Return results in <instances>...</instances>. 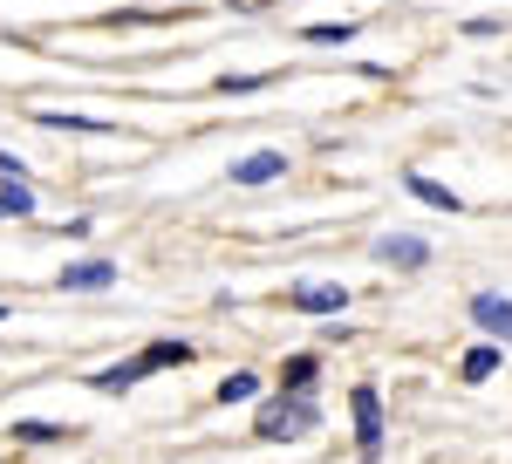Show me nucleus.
Wrapping results in <instances>:
<instances>
[{"mask_svg": "<svg viewBox=\"0 0 512 464\" xmlns=\"http://www.w3.org/2000/svg\"><path fill=\"white\" fill-rule=\"evenodd\" d=\"M321 410L315 403H267L260 410V437H301V430H315Z\"/></svg>", "mask_w": 512, "mask_h": 464, "instance_id": "1", "label": "nucleus"}, {"mask_svg": "<svg viewBox=\"0 0 512 464\" xmlns=\"http://www.w3.org/2000/svg\"><path fill=\"white\" fill-rule=\"evenodd\" d=\"M274 178H287V151H253L233 164V185H274Z\"/></svg>", "mask_w": 512, "mask_h": 464, "instance_id": "2", "label": "nucleus"}, {"mask_svg": "<svg viewBox=\"0 0 512 464\" xmlns=\"http://www.w3.org/2000/svg\"><path fill=\"white\" fill-rule=\"evenodd\" d=\"M287 301H294L301 314H342L349 308V287H321V280H308V287H294Z\"/></svg>", "mask_w": 512, "mask_h": 464, "instance_id": "3", "label": "nucleus"}, {"mask_svg": "<svg viewBox=\"0 0 512 464\" xmlns=\"http://www.w3.org/2000/svg\"><path fill=\"white\" fill-rule=\"evenodd\" d=\"M355 437H362V451L383 444V396L376 389H355Z\"/></svg>", "mask_w": 512, "mask_h": 464, "instance_id": "4", "label": "nucleus"}, {"mask_svg": "<svg viewBox=\"0 0 512 464\" xmlns=\"http://www.w3.org/2000/svg\"><path fill=\"white\" fill-rule=\"evenodd\" d=\"M376 260H390V267H424V260H431V246H424V239H410V232H383V239H376Z\"/></svg>", "mask_w": 512, "mask_h": 464, "instance_id": "5", "label": "nucleus"}, {"mask_svg": "<svg viewBox=\"0 0 512 464\" xmlns=\"http://www.w3.org/2000/svg\"><path fill=\"white\" fill-rule=\"evenodd\" d=\"M472 321L485 328V335L512 342V301H499V294H472Z\"/></svg>", "mask_w": 512, "mask_h": 464, "instance_id": "6", "label": "nucleus"}, {"mask_svg": "<svg viewBox=\"0 0 512 464\" xmlns=\"http://www.w3.org/2000/svg\"><path fill=\"white\" fill-rule=\"evenodd\" d=\"M110 280H117L110 260H76V267L62 273V287H76V294H96V287H110Z\"/></svg>", "mask_w": 512, "mask_h": 464, "instance_id": "7", "label": "nucleus"}, {"mask_svg": "<svg viewBox=\"0 0 512 464\" xmlns=\"http://www.w3.org/2000/svg\"><path fill=\"white\" fill-rule=\"evenodd\" d=\"M198 348L192 342H158V348H144L137 355V376H151V369H171V362H192Z\"/></svg>", "mask_w": 512, "mask_h": 464, "instance_id": "8", "label": "nucleus"}, {"mask_svg": "<svg viewBox=\"0 0 512 464\" xmlns=\"http://www.w3.org/2000/svg\"><path fill=\"white\" fill-rule=\"evenodd\" d=\"M403 185H410V198H424L431 212H458V192H444V185H437V178H424V171H410Z\"/></svg>", "mask_w": 512, "mask_h": 464, "instance_id": "9", "label": "nucleus"}, {"mask_svg": "<svg viewBox=\"0 0 512 464\" xmlns=\"http://www.w3.org/2000/svg\"><path fill=\"white\" fill-rule=\"evenodd\" d=\"M499 362H506V348H499V342L472 348V355H465V383H485V376H492V369H499Z\"/></svg>", "mask_w": 512, "mask_h": 464, "instance_id": "10", "label": "nucleus"}, {"mask_svg": "<svg viewBox=\"0 0 512 464\" xmlns=\"http://www.w3.org/2000/svg\"><path fill=\"white\" fill-rule=\"evenodd\" d=\"M253 389H260V376H253V369H239V376H226V383H219V403H246Z\"/></svg>", "mask_w": 512, "mask_h": 464, "instance_id": "11", "label": "nucleus"}, {"mask_svg": "<svg viewBox=\"0 0 512 464\" xmlns=\"http://www.w3.org/2000/svg\"><path fill=\"white\" fill-rule=\"evenodd\" d=\"M7 212H14V219H21V212H35V192H28V185H14V178H7V192H0V219H7Z\"/></svg>", "mask_w": 512, "mask_h": 464, "instance_id": "12", "label": "nucleus"}, {"mask_svg": "<svg viewBox=\"0 0 512 464\" xmlns=\"http://www.w3.org/2000/svg\"><path fill=\"white\" fill-rule=\"evenodd\" d=\"M35 123H48V130H110V123H96V116H62V110H41Z\"/></svg>", "mask_w": 512, "mask_h": 464, "instance_id": "13", "label": "nucleus"}, {"mask_svg": "<svg viewBox=\"0 0 512 464\" xmlns=\"http://www.w3.org/2000/svg\"><path fill=\"white\" fill-rule=\"evenodd\" d=\"M14 437H21V444H62L69 430L62 424H14Z\"/></svg>", "mask_w": 512, "mask_h": 464, "instance_id": "14", "label": "nucleus"}, {"mask_svg": "<svg viewBox=\"0 0 512 464\" xmlns=\"http://www.w3.org/2000/svg\"><path fill=\"white\" fill-rule=\"evenodd\" d=\"M465 35H472V41H492V35H506V21H499V14H478V21H465Z\"/></svg>", "mask_w": 512, "mask_h": 464, "instance_id": "15", "label": "nucleus"}, {"mask_svg": "<svg viewBox=\"0 0 512 464\" xmlns=\"http://www.w3.org/2000/svg\"><path fill=\"white\" fill-rule=\"evenodd\" d=\"M137 383V362H123V369H103V376H96V389H130Z\"/></svg>", "mask_w": 512, "mask_h": 464, "instance_id": "16", "label": "nucleus"}, {"mask_svg": "<svg viewBox=\"0 0 512 464\" xmlns=\"http://www.w3.org/2000/svg\"><path fill=\"white\" fill-rule=\"evenodd\" d=\"M287 383H294V389L315 383V355H294V362H287Z\"/></svg>", "mask_w": 512, "mask_h": 464, "instance_id": "17", "label": "nucleus"}, {"mask_svg": "<svg viewBox=\"0 0 512 464\" xmlns=\"http://www.w3.org/2000/svg\"><path fill=\"white\" fill-rule=\"evenodd\" d=\"M355 21H328V28H308V41H349Z\"/></svg>", "mask_w": 512, "mask_h": 464, "instance_id": "18", "label": "nucleus"}, {"mask_svg": "<svg viewBox=\"0 0 512 464\" xmlns=\"http://www.w3.org/2000/svg\"><path fill=\"white\" fill-rule=\"evenodd\" d=\"M0 314H7V308H0Z\"/></svg>", "mask_w": 512, "mask_h": 464, "instance_id": "19", "label": "nucleus"}]
</instances>
